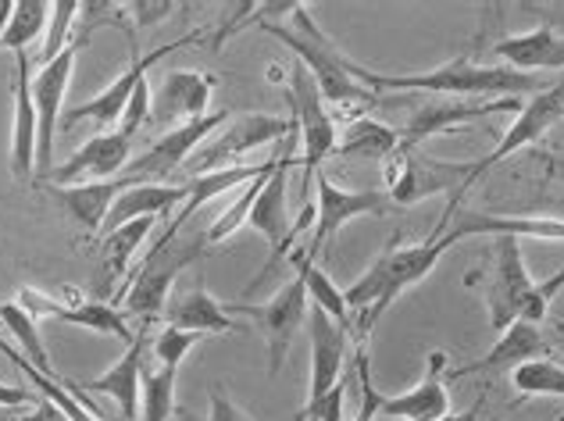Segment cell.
<instances>
[{"mask_svg":"<svg viewBox=\"0 0 564 421\" xmlns=\"http://www.w3.org/2000/svg\"><path fill=\"white\" fill-rule=\"evenodd\" d=\"M258 25L264 33H272L279 43H286V47L301 57V65L307 68V75L318 86L325 108L347 111L350 122L361 118L358 111L372 108L376 89L365 83L368 68L339 51V43L318 25V19L307 11V4H296L290 22H258Z\"/></svg>","mask_w":564,"mask_h":421,"instance_id":"1","label":"cell"},{"mask_svg":"<svg viewBox=\"0 0 564 421\" xmlns=\"http://www.w3.org/2000/svg\"><path fill=\"white\" fill-rule=\"evenodd\" d=\"M365 83L382 94V89H397V94H440V97H518V94H543L554 83H546L543 75L514 72L508 65H475L471 57H451V62L436 65L433 72H414V75H382L365 72Z\"/></svg>","mask_w":564,"mask_h":421,"instance_id":"2","label":"cell"},{"mask_svg":"<svg viewBox=\"0 0 564 421\" xmlns=\"http://www.w3.org/2000/svg\"><path fill=\"white\" fill-rule=\"evenodd\" d=\"M465 285L482 296L489 325H494L497 333H508V328L522 319V311L532 296V285H536L522 258V239L511 233L494 236V244L486 247L482 261L465 272Z\"/></svg>","mask_w":564,"mask_h":421,"instance_id":"3","label":"cell"},{"mask_svg":"<svg viewBox=\"0 0 564 421\" xmlns=\"http://www.w3.org/2000/svg\"><path fill=\"white\" fill-rule=\"evenodd\" d=\"M207 250V236L204 233H180L175 239L161 247H151L143 253V261L137 272L129 276L122 285V293L111 300L115 304H126L129 314H137L143 322H158V314L169 307L172 285L189 265H197Z\"/></svg>","mask_w":564,"mask_h":421,"instance_id":"4","label":"cell"},{"mask_svg":"<svg viewBox=\"0 0 564 421\" xmlns=\"http://www.w3.org/2000/svg\"><path fill=\"white\" fill-rule=\"evenodd\" d=\"M386 193L397 207H414L436 193H465L479 183V161H440L425 150H397L382 161Z\"/></svg>","mask_w":564,"mask_h":421,"instance_id":"5","label":"cell"},{"mask_svg":"<svg viewBox=\"0 0 564 421\" xmlns=\"http://www.w3.org/2000/svg\"><path fill=\"white\" fill-rule=\"evenodd\" d=\"M296 143H301V137H296V118H293V129L286 132V140H282V147H279L275 169L261 183L254 207H250V218H247L250 229H258L272 247L264 272L243 290L247 296L254 293L261 282H269L275 268L293 253V239H290V233H293V222H290V172H293V161H296Z\"/></svg>","mask_w":564,"mask_h":421,"instance_id":"6","label":"cell"},{"mask_svg":"<svg viewBox=\"0 0 564 421\" xmlns=\"http://www.w3.org/2000/svg\"><path fill=\"white\" fill-rule=\"evenodd\" d=\"M293 129V111L286 115H261V111H243L232 115L226 129H218L212 140H204L193 158L183 164L189 175H207L221 169H236V161L250 150L269 147L275 140H286V132Z\"/></svg>","mask_w":564,"mask_h":421,"instance_id":"7","label":"cell"},{"mask_svg":"<svg viewBox=\"0 0 564 421\" xmlns=\"http://www.w3.org/2000/svg\"><path fill=\"white\" fill-rule=\"evenodd\" d=\"M290 108L296 118V137H301V154H304V207L311 204V183L318 179L322 164L333 158L336 150V118L325 108L315 79L307 75L304 65H293L290 75Z\"/></svg>","mask_w":564,"mask_h":421,"instance_id":"8","label":"cell"},{"mask_svg":"<svg viewBox=\"0 0 564 421\" xmlns=\"http://www.w3.org/2000/svg\"><path fill=\"white\" fill-rule=\"evenodd\" d=\"M315 236H311L307 247H296L301 250V258L315 265L318 253L325 250V244L344 229V225H350L354 218H382L390 215V210L397 207L390 201V193L386 190H344L336 186L329 175L318 172L315 179Z\"/></svg>","mask_w":564,"mask_h":421,"instance_id":"9","label":"cell"},{"mask_svg":"<svg viewBox=\"0 0 564 421\" xmlns=\"http://www.w3.org/2000/svg\"><path fill=\"white\" fill-rule=\"evenodd\" d=\"M229 118L232 115L221 108L204 118H193L186 126H172L165 137H158L140 158H132L122 175H129L132 183H169V179L193 158V150H197L204 140H212Z\"/></svg>","mask_w":564,"mask_h":421,"instance_id":"10","label":"cell"},{"mask_svg":"<svg viewBox=\"0 0 564 421\" xmlns=\"http://www.w3.org/2000/svg\"><path fill=\"white\" fill-rule=\"evenodd\" d=\"M129 43H132V40H129ZM186 43H193V36L175 40V43H169V47H158V51H151L147 57H140V54H137V43H132V57H129L126 72L118 75V79H111L108 86H104L100 94H94L90 100H83V104H76V108H68V111H65V129L79 126V122H94V126L104 129V132H115L118 122H122L126 104L132 100V94H137V86L147 79V72H151V65L165 62V57H169L172 51L186 47Z\"/></svg>","mask_w":564,"mask_h":421,"instance_id":"11","label":"cell"},{"mask_svg":"<svg viewBox=\"0 0 564 421\" xmlns=\"http://www.w3.org/2000/svg\"><path fill=\"white\" fill-rule=\"evenodd\" d=\"M226 311L258 322L264 343H269V375L275 379L282 371V360L290 354L293 336L301 333V325L307 322V285L301 276H293L269 304H226Z\"/></svg>","mask_w":564,"mask_h":421,"instance_id":"12","label":"cell"},{"mask_svg":"<svg viewBox=\"0 0 564 421\" xmlns=\"http://www.w3.org/2000/svg\"><path fill=\"white\" fill-rule=\"evenodd\" d=\"M90 43V33H76V40L54 57V62L43 65L33 75V104H36V122H40V143H36V172L47 179L54 172V126L62 118V104H65V89L72 83V72H76V57L79 51Z\"/></svg>","mask_w":564,"mask_h":421,"instance_id":"13","label":"cell"},{"mask_svg":"<svg viewBox=\"0 0 564 421\" xmlns=\"http://www.w3.org/2000/svg\"><path fill=\"white\" fill-rule=\"evenodd\" d=\"M307 333H311V382H307V403H318L329 389L339 386L350 354V328L336 325L322 307L311 304L307 311ZM304 403V408H307Z\"/></svg>","mask_w":564,"mask_h":421,"instance_id":"14","label":"cell"},{"mask_svg":"<svg viewBox=\"0 0 564 421\" xmlns=\"http://www.w3.org/2000/svg\"><path fill=\"white\" fill-rule=\"evenodd\" d=\"M503 111H522V104H518V97H500V100H447V104H429V108L414 111L404 129H397V150H419L425 140L440 137V132H451L457 126L471 122V118H489V115H503Z\"/></svg>","mask_w":564,"mask_h":421,"instance_id":"15","label":"cell"},{"mask_svg":"<svg viewBox=\"0 0 564 421\" xmlns=\"http://www.w3.org/2000/svg\"><path fill=\"white\" fill-rule=\"evenodd\" d=\"M151 328L154 322H143L140 333L132 336V343L126 347V354L115 360L108 371H100L97 379H86L79 382L83 393H104L118 403L126 421H137L140 418V393H143V357L151 350Z\"/></svg>","mask_w":564,"mask_h":421,"instance_id":"16","label":"cell"},{"mask_svg":"<svg viewBox=\"0 0 564 421\" xmlns=\"http://www.w3.org/2000/svg\"><path fill=\"white\" fill-rule=\"evenodd\" d=\"M462 193H454L451 207L443 210L440 225L451 233L454 244H462L468 236H500V233H511V236H536V239H564V222L561 218H508V215H482V210H468L462 207Z\"/></svg>","mask_w":564,"mask_h":421,"instance_id":"17","label":"cell"},{"mask_svg":"<svg viewBox=\"0 0 564 421\" xmlns=\"http://www.w3.org/2000/svg\"><path fill=\"white\" fill-rule=\"evenodd\" d=\"M19 304L33 314V319H57V322H68V325H79V328H90L97 336H115L122 339L126 347L132 343V328L126 322V314L111 307V304H100V300H86V304H57L47 293L33 290V285H22L19 290Z\"/></svg>","mask_w":564,"mask_h":421,"instance_id":"18","label":"cell"},{"mask_svg":"<svg viewBox=\"0 0 564 421\" xmlns=\"http://www.w3.org/2000/svg\"><path fill=\"white\" fill-rule=\"evenodd\" d=\"M564 118V83H554L551 89H543V94H536L522 111L514 115V122L508 126V132L500 137L497 150H489V154L479 161V179L482 172H489L494 164H500L503 158L518 154L522 147L529 143H540L546 132H551L557 122Z\"/></svg>","mask_w":564,"mask_h":421,"instance_id":"19","label":"cell"},{"mask_svg":"<svg viewBox=\"0 0 564 421\" xmlns=\"http://www.w3.org/2000/svg\"><path fill=\"white\" fill-rule=\"evenodd\" d=\"M215 75L207 72H169L158 86H151V118L154 126H172V122H193V118L207 115V100H212Z\"/></svg>","mask_w":564,"mask_h":421,"instance_id":"20","label":"cell"},{"mask_svg":"<svg viewBox=\"0 0 564 421\" xmlns=\"http://www.w3.org/2000/svg\"><path fill=\"white\" fill-rule=\"evenodd\" d=\"M14 122H11V175L14 183H29L36 172V143H40V122L33 104V65L25 51L14 54Z\"/></svg>","mask_w":564,"mask_h":421,"instance_id":"21","label":"cell"},{"mask_svg":"<svg viewBox=\"0 0 564 421\" xmlns=\"http://www.w3.org/2000/svg\"><path fill=\"white\" fill-rule=\"evenodd\" d=\"M132 140L122 137V132H97L94 140H86L76 154H72L65 164H54V172L47 179H54L51 186H79L83 179H94V183H108L111 175H122L129 158Z\"/></svg>","mask_w":564,"mask_h":421,"instance_id":"22","label":"cell"},{"mask_svg":"<svg viewBox=\"0 0 564 421\" xmlns=\"http://www.w3.org/2000/svg\"><path fill=\"white\" fill-rule=\"evenodd\" d=\"M554 354V336L543 333V325H529V322H514L508 333H500L494 343V350L486 357L471 360V365L451 368L447 379H468V375H511L514 368H522L525 360L536 357H551Z\"/></svg>","mask_w":564,"mask_h":421,"instance_id":"23","label":"cell"},{"mask_svg":"<svg viewBox=\"0 0 564 421\" xmlns=\"http://www.w3.org/2000/svg\"><path fill=\"white\" fill-rule=\"evenodd\" d=\"M447 354L433 350L429 354V371L419 386H411L408 393L400 397H382L379 400V414L390 421H443L454 414L451 408V389H447Z\"/></svg>","mask_w":564,"mask_h":421,"instance_id":"24","label":"cell"},{"mask_svg":"<svg viewBox=\"0 0 564 421\" xmlns=\"http://www.w3.org/2000/svg\"><path fill=\"white\" fill-rule=\"evenodd\" d=\"M186 197H189L186 183H137V186H129L126 193H118V201L111 204L108 222H104L100 236L122 229L126 222L169 215L172 207H183Z\"/></svg>","mask_w":564,"mask_h":421,"instance_id":"25","label":"cell"},{"mask_svg":"<svg viewBox=\"0 0 564 421\" xmlns=\"http://www.w3.org/2000/svg\"><path fill=\"white\" fill-rule=\"evenodd\" d=\"M129 186H137L129 175L108 179V183H79V186H47L51 197L62 204L72 218L83 225L86 236H100L108 210L118 201V193H126Z\"/></svg>","mask_w":564,"mask_h":421,"instance_id":"26","label":"cell"},{"mask_svg":"<svg viewBox=\"0 0 564 421\" xmlns=\"http://www.w3.org/2000/svg\"><path fill=\"white\" fill-rule=\"evenodd\" d=\"M494 54L500 62H508V68L514 72H529V75H540L543 68L564 72V36L551 25H536L529 33L503 36L497 40Z\"/></svg>","mask_w":564,"mask_h":421,"instance_id":"27","label":"cell"},{"mask_svg":"<svg viewBox=\"0 0 564 421\" xmlns=\"http://www.w3.org/2000/svg\"><path fill=\"white\" fill-rule=\"evenodd\" d=\"M169 325L172 328H186V333H200V336H229V333H243L240 322H232V314L218 304V300L207 293L204 279H197L186 293H180L169 304Z\"/></svg>","mask_w":564,"mask_h":421,"instance_id":"28","label":"cell"},{"mask_svg":"<svg viewBox=\"0 0 564 421\" xmlns=\"http://www.w3.org/2000/svg\"><path fill=\"white\" fill-rule=\"evenodd\" d=\"M154 225H158V218H137V222H126L122 229L100 236V268H97L100 290H108V285H115L129 272L132 253H137L143 239L154 233Z\"/></svg>","mask_w":564,"mask_h":421,"instance_id":"29","label":"cell"},{"mask_svg":"<svg viewBox=\"0 0 564 421\" xmlns=\"http://www.w3.org/2000/svg\"><path fill=\"white\" fill-rule=\"evenodd\" d=\"M397 129L376 122V118H354L347 122L344 140H336L333 158H365V161H386L390 154H397Z\"/></svg>","mask_w":564,"mask_h":421,"instance_id":"30","label":"cell"},{"mask_svg":"<svg viewBox=\"0 0 564 421\" xmlns=\"http://www.w3.org/2000/svg\"><path fill=\"white\" fill-rule=\"evenodd\" d=\"M290 265L296 268V276L304 279V285H307V300L315 307H322L329 319L336 322V325H347L350 328V336H354V322H350V307H347V296H344V290L322 272L318 265H311V261H304L301 258V250L293 247V253H290Z\"/></svg>","mask_w":564,"mask_h":421,"instance_id":"31","label":"cell"},{"mask_svg":"<svg viewBox=\"0 0 564 421\" xmlns=\"http://www.w3.org/2000/svg\"><path fill=\"white\" fill-rule=\"evenodd\" d=\"M0 322L8 325V333L14 336V343H19V350H22V357L29 360V365H33L40 375H57L51 368L47 350H43V336L36 328V319L19 304V300H4V304H0Z\"/></svg>","mask_w":564,"mask_h":421,"instance_id":"32","label":"cell"},{"mask_svg":"<svg viewBox=\"0 0 564 421\" xmlns=\"http://www.w3.org/2000/svg\"><path fill=\"white\" fill-rule=\"evenodd\" d=\"M47 22H51V4H47V0H19V4H14L11 22L4 29V36H0V47L11 51V54L25 51L29 43L43 36Z\"/></svg>","mask_w":564,"mask_h":421,"instance_id":"33","label":"cell"},{"mask_svg":"<svg viewBox=\"0 0 564 421\" xmlns=\"http://www.w3.org/2000/svg\"><path fill=\"white\" fill-rule=\"evenodd\" d=\"M175 375H180V368H169V365H158L154 371L143 368L140 421H172V411H175Z\"/></svg>","mask_w":564,"mask_h":421,"instance_id":"34","label":"cell"},{"mask_svg":"<svg viewBox=\"0 0 564 421\" xmlns=\"http://www.w3.org/2000/svg\"><path fill=\"white\" fill-rule=\"evenodd\" d=\"M511 386L522 397H564V368L551 357L525 360L522 368L511 371Z\"/></svg>","mask_w":564,"mask_h":421,"instance_id":"35","label":"cell"},{"mask_svg":"<svg viewBox=\"0 0 564 421\" xmlns=\"http://www.w3.org/2000/svg\"><path fill=\"white\" fill-rule=\"evenodd\" d=\"M272 175V172H269ZM269 175H261V179H254V183H247L243 186V193L240 197H236L226 210H221V215L207 225L204 229V236H207V247H218V244H226V239L240 229V225H247V218H250V207H254V197H258V190H261V183Z\"/></svg>","mask_w":564,"mask_h":421,"instance_id":"36","label":"cell"},{"mask_svg":"<svg viewBox=\"0 0 564 421\" xmlns=\"http://www.w3.org/2000/svg\"><path fill=\"white\" fill-rule=\"evenodd\" d=\"M83 4H76V0H57V4H51V22H47V36H43V51H40V62L47 65L54 62L57 54H62L65 47L76 36H68L72 22H76Z\"/></svg>","mask_w":564,"mask_h":421,"instance_id":"37","label":"cell"},{"mask_svg":"<svg viewBox=\"0 0 564 421\" xmlns=\"http://www.w3.org/2000/svg\"><path fill=\"white\" fill-rule=\"evenodd\" d=\"M204 336L200 333H186V328H172V325H165L161 333L151 339V350H154V357H158V365H169V368H180L183 360H186V354L197 347Z\"/></svg>","mask_w":564,"mask_h":421,"instance_id":"38","label":"cell"},{"mask_svg":"<svg viewBox=\"0 0 564 421\" xmlns=\"http://www.w3.org/2000/svg\"><path fill=\"white\" fill-rule=\"evenodd\" d=\"M354 379L361 389V403H358V421H376L379 418V400L382 393L372 382V365H368V347H354Z\"/></svg>","mask_w":564,"mask_h":421,"instance_id":"39","label":"cell"},{"mask_svg":"<svg viewBox=\"0 0 564 421\" xmlns=\"http://www.w3.org/2000/svg\"><path fill=\"white\" fill-rule=\"evenodd\" d=\"M561 290H564V268H561V272H554L546 282H536V285H532V296H529V304H525L522 319H518V322L543 325V322H546V314H551V304L557 300Z\"/></svg>","mask_w":564,"mask_h":421,"instance_id":"40","label":"cell"},{"mask_svg":"<svg viewBox=\"0 0 564 421\" xmlns=\"http://www.w3.org/2000/svg\"><path fill=\"white\" fill-rule=\"evenodd\" d=\"M344 403H347V379H339L336 389H329L318 403H307V408H301V414L307 421H339L344 418Z\"/></svg>","mask_w":564,"mask_h":421,"instance_id":"41","label":"cell"},{"mask_svg":"<svg viewBox=\"0 0 564 421\" xmlns=\"http://www.w3.org/2000/svg\"><path fill=\"white\" fill-rule=\"evenodd\" d=\"M172 8H180V4H172V0H132V4H126V14L140 29H151L158 22H165Z\"/></svg>","mask_w":564,"mask_h":421,"instance_id":"42","label":"cell"},{"mask_svg":"<svg viewBox=\"0 0 564 421\" xmlns=\"http://www.w3.org/2000/svg\"><path fill=\"white\" fill-rule=\"evenodd\" d=\"M207 421H250L236 403L221 393V389H212V408H207Z\"/></svg>","mask_w":564,"mask_h":421,"instance_id":"43","label":"cell"},{"mask_svg":"<svg viewBox=\"0 0 564 421\" xmlns=\"http://www.w3.org/2000/svg\"><path fill=\"white\" fill-rule=\"evenodd\" d=\"M22 421H72L62 408H57V403H51L47 397H40L36 400V411L33 414H25Z\"/></svg>","mask_w":564,"mask_h":421,"instance_id":"44","label":"cell"},{"mask_svg":"<svg viewBox=\"0 0 564 421\" xmlns=\"http://www.w3.org/2000/svg\"><path fill=\"white\" fill-rule=\"evenodd\" d=\"M22 403H29V389H22V386H0V408L14 411V408H22Z\"/></svg>","mask_w":564,"mask_h":421,"instance_id":"45","label":"cell"},{"mask_svg":"<svg viewBox=\"0 0 564 421\" xmlns=\"http://www.w3.org/2000/svg\"><path fill=\"white\" fill-rule=\"evenodd\" d=\"M11 14H14V0H0V36H4V29L11 22Z\"/></svg>","mask_w":564,"mask_h":421,"instance_id":"46","label":"cell"},{"mask_svg":"<svg viewBox=\"0 0 564 421\" xmlns=\"http://www.w3.org/2000/svg\"><path fill=\"white\" fill-rule=\"evenodd\" d=\"M479 408H482V403H479ZM479 408H475V411H465V414H447L443 421H479Z\"/></svg>","mask_w":564,"mask_h":421,"instance_id":"47","label":"cell"},{"mask_svg":"<svg viewBox=\"0 0 564 421\" xmlns=\"http://www.w3.org/2000/svg\"><path fill=\"white\" fill-rule=\"evenodd\" d=\"M554 354H564V322H557L554 328Z\"/></svg>","mask_w":564,"mask_h":421,"instance_id":"48","label":"cell"},{"mask_svg":"<svg viewBox=\"0 0 564 421\" xmlns=\"http://www.w3.org/2000/svg\"><path fill=\"white\" fill-rule=\"evenodd\" d=\"M0 421H11V411H4V408H0Z\"/></svg>","mask_w":564,"mask_h":421,"instance_id":"49","label":"cell"},{"mask_svg":"<svg viewBox=\"0 0 564 421\" xmlns=\"http://www.w3.org/2000/svg\"><path fill=\"white\" fill-rule=\"evenodd\" d=\"M8 350H11V347H8V343H4V339H0V354H8Z\"/></svg>","mask_w":564,"mask_h":421,"instance_id":"50","label":"cell"},{"mask_svg":"<svg viewBox=\"0 0 564 421\" xmlns=\"http://www.w3.org/2000/svg\"><path fill=\"white\" fill-rule=\"evenodd\" d=\"M293 421H307V418H304V414H296V418H293Z\"/></svg>","mask_w":564,"mask_h":421,"instance_id":"51","label":"cell"},{"mask_svg":"<svg viewBox=\"0 0 564 421\" xmlns=\"http://www.w3.org/2000/svg\"><path fill=\"white\" fill-rule=\"evenodd\" d=\"M561 421H564V418H561Z\"/></svg>","mask_w":564,"mask_h":421,"instance_id":"52","label":"cell"}]
</instances>
